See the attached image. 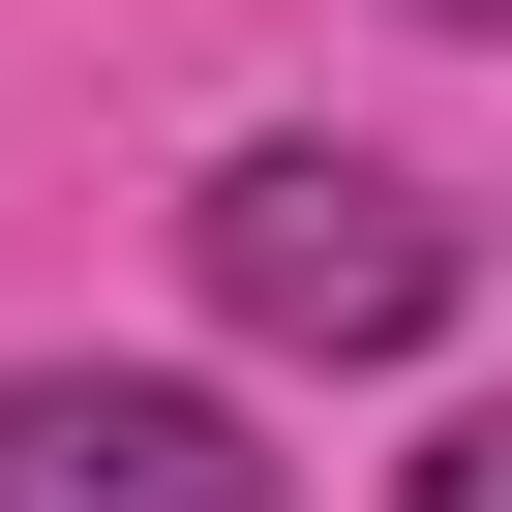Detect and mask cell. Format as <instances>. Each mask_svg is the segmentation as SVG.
<instances>
[{
    "instance_id": "4",
    "label": "cell",
    "mask_w": 512,
    "mask_h": 512,
    "mask_svg": "<svg viewBox=\"0 0 512 512\" xmlns=\"http://www.w3.org/2000/svg\"><path fill=\"white\" fill-rule=\"evenodd\" d=\"M422 31H512V0H422Z\"/></svg>"
},
{
    "instance_id": "2",
    "label": "cell",
    "mask_w": 512,
    "mask_h": 512,
    "mask_svg": "<svg viewBox=\"0 0 512 512\" xmlns=\"http://www.w3.org/2000/svg\"><path fill=\"white\" fill-rule=\"evenodd\" d=\"M0 512H302L181 362H0Z\"/></svg>"
},
{
    "instance_id": "1",
    "label": "cell",
    "mask_w": 512,
    "mask_h": 512,
    "mask_svg": "<svg viewBox=\"0 0 512 512\" xmlns=\"http://www.w3.org/2000/svg\"><path fill=\"white\" fill-rule=\"evenodd\" d=\"M181 272H211V332H272V362H422L452 332V272H482V241L392 181V151H211V211H181Z\"/></svg>"
},
{
    "instance_id": "3",
    "label": "cell",
    "mask_w": 512,
    "mask_h": 512,
    "mask_svg": "<svg viewBox=\"0 0 512 512\" xmlns=\"http://www.w3.org/2000/svg\"><path fill=\"white\" fill-rule=\"evenodd\" d=\"M392 512H512V392H452V422H422V482H392Z\"/></svg>"
}]
</instances>
